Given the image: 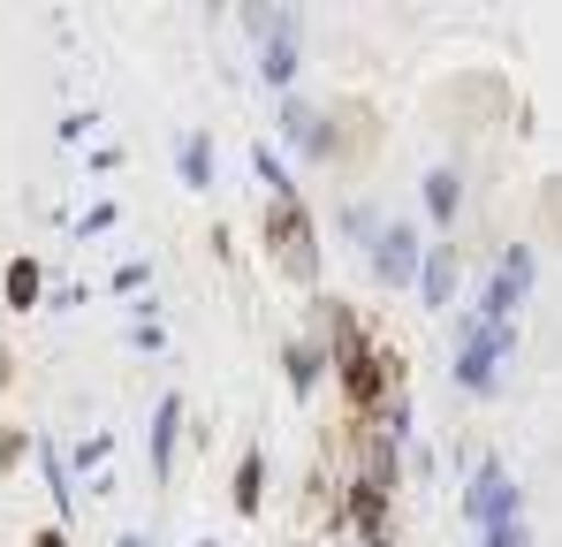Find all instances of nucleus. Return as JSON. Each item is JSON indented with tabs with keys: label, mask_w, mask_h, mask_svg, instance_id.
<instances>
[{
	"label": "nucleus",
	"mask_w": 562,
	"mask_h": 547,
	"mask_svg": "<svg viewBox=\"0 0 562 547\" xmlns=\"http://www.w3.org/2000/svg\"><path fill=\"white\" fill-rule=\"evenodd\" d=\"M176 168H183L190 190H213V137L205 130H183L176 137Z\"/></svg>",
	"instance_id": "10"
},
{
	"label": "nucleus",
	"mask_w": 562,
	"mask_h": 547,
	"mask_svg": "<svg viewBox=\"0 0 562 547\" xmlns=\"http://www.w3.org/2000/svg\"><path fill=\"white\" fill-rule=\"evenodd\" d=\"M426 213H434V221H457V213H464V176H457V168H434V176H426Z\"/></svg>",
	"instance_id": "13"
},
{
	"label": "nucleus",
	"mask_w": 562,
	"mask_h": 547,
	"mask_svg": "<svg viewBox=\"0 0 562 547\" xmlns=\"http://www.w3.org/2000/svg\"><path fill=\"white\" fill-rule=\"evenodd\" d=\"M259 236H267V252H274V267L289 274V281H319V236H312L304 198H267Z\"/></svg>",
	"instance_id": "2"
},
{
	"label": "nucleus",
	"mask_w": 562,
	"mask_h": 547,
	"mask_svg": "<svg viewBox=\"0 0 562 547\" xmlns=\"http://www.w3.org/2000/svg\"><path fill=\"white\" fill-rule=\"evenodd\" d=\"M517 510H525V494H517V479H509V464H502V456H486V464L471 471L464 517L479 525V533H502V525H525Z\"/></svg>",
	"instance_id": "4"
},
{
	"label": "nucleus",
	"mask_w": 562,
	"mask_h": 547,
	"mask_svg": "<svg viewBox=\"0 0 562 547\" xmlns=\"http://www.w3.org/2000/svg\"><path fill=\"white\" fill-rule=\"evenodd\" d=\"M205 547H213V540H205Z\"/></svg>",
	"instance_id": "21"
},
{
	"label": "nucleus",
	"mask_w": 562,
	"mask_h": 547,
	"mask_svg": "<svg viewBox=\"0 0 562 547\" xmlns=\"http://www.w3.org/2000/svg\"><path fill=\"white\" fill-rule=\"evenodd\" d=\"M8 380H15V350L0 343V388H8Z\"/></svg>",
	"instance_id": "20"
},
{
	"label": "nucleus",
	"mask_w": 562,
	"mask_h": 547,
	"mask_svg": "<svg viewBox=\"0 0 562 547\" xmlns=\"http://www.w3.org/2000/svg\"><path fill=\"white\" fill-rule=\"evenodd\" d=\"M418 259H426V244H418V228L411 221H387V228H373V281L380 289H403V281H418Z\"/></svg>",
	"instance_id": "5"
},
{
	"label": "nucleus",
	"mask_w": 562,
	"mask_h": 547,
	"mask_svg": "<svg viewBox=\"0 0 562 547\" xmlns=\"http://www.w3.org/2000/svg\"><path fill=\"white\" fill-rule=\"evenodd\" d=\"M251 168H259V182H267V198H296V182H289V168H281V153L259 137L251 145Z\"/></svg>",
	"instance_id": "15"
},
{
	"label": "nucleus",
	"mask_w": 562,
	"mask_h": 547,
	"mask_svg": "<svg viewBox=\"0 0 562 547\" xmlns=\"http://www.w3.org/2000/svg\"><path fill=\"white\" fill-rule=\"evenodd\" d=\"M0 289H8V304H15V312H31V304H38V289H46V267H38V259L23 252V259H8Z\"/></svg>",
	"instance_id": "12"
},
{
	"label": "nucleus",
	"mask_w": 562,
	"mask_h": 547,
	"mask_svg": "<svg viewBox=\"0 0 562 547\" xmlns=\"http://www.w3.org/2000/svg\"><path fill=\"white\" fill-rule=\"evenodd\" d=\"M46 479H54V510H61V517H77V487H69V456L54 449V442H46Z\"/></svg>",
	"instance_id": "16"
},
{
	"label": "nucleus",
	"mask_w": 562,
	"mask_h": 547,
	"mask_svg": "<svg viewBox=\"0 0 562 547\" xmlns=\"http://www.w3.org/2000/svg\"><path fill=\"white\" fill-rule=\"evenodd\" d=\"M281 365H289V388L312 395L319 372H327V343H319V335H296V343H281Z\"/></svg>",
	"instance_id": "9"
},
{
	"label": "nucleus",
	"mask_w": 562,
	"mask_h": 547,
	"mask_svg": "<svg viewBox=\"0 0 562 547\" xmlns=\"http://www.w3.org/2000/svg\"><path fill=\"white\" fill-rule=\"evenodd\" d=\"M532 274H540L532 244H509V252L494 259V274H486V289H479L471 320H502V327H517V304L532 297Z\"/></svg>",
	"instance_id": "3"
},
{
	"label": "nucleus",
	"mask_w": 562,
	"mask_h": 547,
	"mask_svg": "<svg viewBox=\"0 0 562 547\" xmlns=\"http://www.w3.org/2000/svg\"><path fill=\"white\" fill-rule=\"evenodd\" d=\"M106 456H114V434H85V442L69 449L77 471H92V494H106Z\"/></svg>",
	"instance_id": "14"
},
{
	"label": "nucleus",
	"mask_w": 562,
	"mask_h": 547,
	"mask_svg": "<svg viewBox=\"0 0 562 547\" xmlns=\"http://www.w3.org/2000/svg\"><path fill=\"white\" fill-rule=\"evenodd\" d=\"M281 145L304 153V160H335V130H327V114L312 99H289L281 107Z\"/></svg>",
	"instance_id": "6"
},
{
	"label": "nucleus",
	"mask_w": 562,
	"mask_h": 547,
	"mask_svg": "<svg viewBox=\"0 0 562 547\" xmlns=\"http://www.w3.org/2000/svg\"><path fill=\"white\" fill-rule=\"evenodd\" d=\"M479 547H525V525H502V533H479Z\"/></svg>",
	"instance_id": "18"
},
{
	"label": "nucleus",
	"mask_w": 562,
	"mask_h": 547,
	"mask_svg": "<svg viewBox=\"0 0 562 547\" xmlns=\"http://www.w3.org/2000/svg\"><path fill=\"white\" fill-rule=\"evenodd\" d=\"M457 281H464V252H457V244H434V252L418 259V297H426L434 312L457 297Z\"/></svg>",
	"instance_id": "7"
},
{
	"label": "nucleus",
	"mask_w": 562,
	"mask_h": 547,
	"mask_svg": "<svg viewBox=\"0 0 562 547\" xmlns=\"http://www.w3.org/2000/svg\"><path fill=\"white\" fill-rule=\"evenodd\" d=\"M31 547H69V533H61V525H46V533H38Z\"/></svg>",
	"instance_id": "19"
},
{
	"label": "nucleus",
	"mask_w": 562,
	"mask_h": 547,
	"mask_svg": "<svg viewBox=\"0 0 562 547\" xmlns=\"http://www.w3.org/2000/svg\"><path fill=\"white\" fill-rule=\"evenodd\" d=\"M23 449H31V434H23V426H0V471H8Z\"/></svg>",
	"instance_id": "17"
},
{
	"label": "nucleus",
	"mask_w": 562,
	"mask_h": 547,
	"mask_svg": "<svg viewBox=\"0 0 562 547\" xmlns=\"http://www.w3.org/2000/svg\"><path fill=\"white\" fill-rule=\"evenodd\" d=\"M259 487H267V449H244L236 456V517H259V502H267Z\"/></svg>",
	"instance_id": "11"
},
{
	"label": "nucleus",
	"mask_w": 562,
	"mask_h": 547,
	"mask_svg": "<svg viewBox=\"0 0 562 547\" xmlns=\"http://www.w3.org/2000/svg\"><path fill=\"white\" fill-rule=\"evenodd\" d=\"M380 547H387V540H380Z\"/></svg>",
	"instance_id": "22"
},
{
	"label": "nucleus",
	"mask_w": 562,
	"mask_h": 547,
	"mask_svg": "<svg viewBox=\"0 0 562 547\" xmlns=\"http://www.w3.org/2000/svg\"><path fill=\"white\" fill-rule=\"evenodd\" d=\"M145 442H153V471L176 479V442H183V395H176V388L153 403V434H145Z\"/></svg>",
	"instance_id": "8"
},
{
	"label": "nucleus",
	"mask_w": 562,
	"mask_h": 547,
	"mask_svg": "<svg viewBox=\"0 0 562 547\" xmlns=\"http://www.w3.org/2000/svg\"><path fill=\"white\" fill-rule=\"evenodd\" d=\"M517 358V327H502V320H457V388L464 395H494L502 388V372Z\"/></svg>",
	"instance_id": "1"
}]
</instances>
